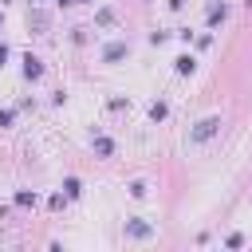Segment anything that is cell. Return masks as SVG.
Returning <instances> with one entry per match:
<instances>
[{"label":"cell","instance_id":"1","mask_svg":"<svg viewBox=\"0 0 252 252\" xmlns=\"http://www.w3.org/2000/svg\"><path fill=\"white\" fill-rule=\"evenodd\" d=\"M217 126H220V118H205V122H197V130H193L189 138H193V142H205V138L217 134Z\"/></svg>","mask_w":252,"mask_h":252},{"label":"cell","instance_id":"2","mask_svg":"<svg viewBox=\"0 0 252 252\" xmlns=\"http://www.w3.org/2000/svg\"><path fill=\"white\" fill-rule=\"evenodd\" d=\"M122 55H126V43H110V47L102 51V59H106V63H114V59H122Z\"/></svg>","mask_w":252,"mask_h":252},{"label":"cell","instance_id":"3","mask_svg":"<svg viewBox=\"0 0 252 252\" xmlns=\"http://www.w3.org/2000/svg\"><path fill=\"white\" fill-rule=\"evenodd\" d=\"M24 63H28V67H24V75H28V79H35V75H39V71H43V67H39V59H35V55H28V59H24Z\"/></svg>","mask_w":252,"mask_h":252},{"label":"cell","instance_id":"4","mask_svg":"<svg viewBox=\"0 0 252 252\" xmlns=\"http://www.w3.org/2000/svg\"><path fill=\"white\" fill-rule=\"evenodd\" d=\"M126 232H130V236H150V224H142V220H130V224H126Z\"/></svg>","mask_w":252,"mask_h":252},{"label":"cell","instance_id":"5","mask_svg":"<svg viewBox=\"0 0 252 252\" xmlns=\"http://www.w3.org/2000/svg\"><path fill=\"white\" fill-rule=\"evenodd\" d=\"M177 71H181V75H189V71H193V59H189V55H181V59H177Z\"/></svg>","mask_w":252,"mask_h":252}]
</instances>
